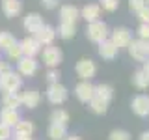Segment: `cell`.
I'll return each mask as SVG.
<instances>
[{
    "mask_svg": "<svg viewBox=\"0 0 149 140\" xmlns=\"http://www.w3.org/2000/svg\"><path fill=\"white\" fill-rule=\"evenodd\" d=\"M108 26H106V22L102 21H95V22H90V24L86 26V37L90 41H93V43H102L104 39H108Z\"/></svg>",
    "mask_w": 149,
    "mask_h": 140,
    "instance_id": "1",
    "label": "cell"
},
{
    "mask_svg": "<svg viewBox=\"0 0 149 140\" xmlns=\"http://www.w3.org/2000/svg\"><path fill=\"white\" fill-rule=\"evenodd\" d=\"M41 58H43V64L49 69H58V65L63 62V52L60 47L56 45H49L41 50Z\"/></svg>",
    "mask_w": 149,
    "mask_h": 140,
    "instance_id": "2",
    "label": "cell"
},
{
    "mask_svg": "<svg viewBox=\"0 0 149 140\" xmlns=\"http://www.w3.org/2000/svg\"><path fill=\"white\" fill-rule=\"evenodd\" d=\"M22 88V77L17 71H8L0 75V90L4 92H19Z\"/></svg>",
    "mask_w": 149,
    "mask_h": 140,
    "instance_id": "3",
    "label": "cell"
},
{
    "mask_svg": "<svg viewBox=\"0 0 149 140\" xmlns=\"http://www.w3.org/2000/svg\"><path fill=\"white\" fill-rule=\"evenodd\" d=\"M127 49H129L130 58L136 60V62H146V60H149V45H147V41L132 39Z\"/></svg>",
    "mask_w": 149,
    "mask_h": 140,
    "instance_id": "4",
    "label": "cell"
},
{
    "mask_svg": "<svg viewBox=\"0 0 149 140\" xmlns=\"http://www.w3.org/2000/svg\"><path fill=\"white\" fill-rule=\"evenodd\" d=\"M74 71H77V75L82 80H91L97 73V65L91 58H80L77 62V65H74Z\"/></svg>",
    "mask_w": 149,
    "mask_h": 140,
    "instance_id": "5",
    "label": "cell"
},
{
    "mask_svg": "<svg viewBox=\"0 0 149 140\" xmlns=\"http://www.w3.org/2000/svg\"><path fill=\"white\" fill-rule=\"evenodd\" d=\"M67 97H69V92L63 84H50V86L47 88V99H49V103H52L56 106L63 105V103L67 101Z\"/></svg>",
    "mask_w": 149,
    "mask_h": 140,
    "instance_id": "6",
    "label": "cell"
},
{
    "mask_svg": "<svg viewBox=\"0 0 149 140\" xmlns=\"http://www.w3.org/2000/svg\"><path fill=\"white\" fill-rule=\"evenodd\" d=\"M108 39L118 47V49H121V47H129L130 41H132V32H130L129 28H125V26H118V28H114V30L110 32Z\"/></svg>",
    "mask_w": 149,
    "mask_h": 140,
    "instance_id": "7",
    "label": "cell"
},
{
    "mask_svg": "<svg viewBox=\"0 0 149 140\" xmlns=\"http://www.w3.org/2000/svg\"><path fill=\"white\" fill-rule=\"evenodd\" d=\"M39 69V62L36 58H28V56H22L17 62V73L21 77H34Z\"/></svg>",
    "mask_w": 149,
    "mask_h": 140,
    "instance_id": "8",
    "label": "cell"
},
{
    "mask_svg": "<svg viewBox=\"0 0 149 140\" xmlns=\"http://www.w3.org/2000/svg\"><path fill=\"white\" fill-rule=\"evenodd\" d=\"M19 43H21V49H22V56H28V58H36V56L41 54V50H43V47L39 45V41H37L34 36H26L24 39H21Z\"/></svg>",
    "mask_w": 149,
    "mask_h": 140,
    "instance_id": "9",
    "label": "cell"
},
{
    "mask_svg": "<svg viewBox=\"0 0 149 140\" xmlns=\"http://www.w3.org/2000/svg\"><path fill=\"white\" fill-rule=\"evenodd\" d=\"M74 95H77L78 101L82 103H90L95 95V86L90 82V80H80L74 86Z\"/></svg>",
    "mask_w": 149,
    "mask_h": 140,
    "instance_id": "10",
    "label": "cell"
},
{
    "mask_svg": "<svg viewBox=\"0 0 149 140\" xmlns=\"http://www.w3.org/2000/svg\"><path fill=\"white\" fill-rule=\"evenodd\" d=\"M34 37L39 41L41 47H49V45H52L54 39H56V28L50 26V24H43V26H41L39 30L34 34Z\"/></svg>",
    "mask_w": 149,
    "mask_h": 140,
    "instance_id": "11",
    "label": "cell"
},
{
    "mask_svg": "<svg viewBox=\"0 0 149 140\" xmlns=\"http://www.w3.org/2000/svg\"><path fill=\"white\" fill-rule=\"evenodd\" d=\"M41 103V93L36 88H30V90L21 92V106H26V108H36Z\"/></svg>",
    "mask_w": 149,
    "mask_h": 140,
    "instance_id": "12",
    "label": "cell"
},
{
    "mask_svg": "<svg viewBox=\"0 0 149 140\" xmlns=\"http://www.w3.org/2000/svg\"><path fill=\"white\" fill-rule=\"evenodd\" d=\"M80 19V9L73 4H65L60 8V22H73L77 24V21Z\"/></svg>",
    "mask_w": 149,
    "mask_h": 140,
    "instance_id": "13",
    "label": "cell"
},
{
    "mask_svg": "<svg viewBox=\"0 0 149 140\" xmlns=\"http://www.w3.org/2000/svg\"><path fill=\"white\" fill-rule=\"evenodd\" d=\"M43 24H45V22H43V17H41L39 13H26V15H24V21H22V26H24V30L30 32L32 36H34Z\"/></svg>",
    "mask_w": 149,
    "mask_h": 140,
    "instance_id": "14",
    "label": "cell"
},
{
    "mask_svg": "<svg viewBox=\"0 0 149 140\" xmlns=\"http://www.w3.org/2000/svg\"><path fill=\"white\" fill-rule=\"evenodd\" d=\"M130 108H132V112L136 116H147L149 114V97L143 95V93H140V95H136L132 99V103H130Z\"/></svg>",
    "mask_w": 149,
    "mask_h": 140,
    "instance_id": "15",
    "label": "cell"
},
{
    "mask_svg": "<svg viewBox=\"0 0 149 140\" xmlns=\"http://www.w3.org/2000/svg\"><path fill=\"white\" fill-rule=\"evenodd\" d=\"M101 6L99 4H86L82 9H80V19L90 24V22H95V21H101Z\"/></svg>",
    "mask_w": 149,
    "mask_h": 140,
    "instance_id": "16",
    "label": "cell"
},
{
    "mask_svg": "<svg viewBox=\"0 0 149 140\" xmlns=\"http://www.w3.org/2000/svg\"><path fill=\"white\" fill-rule=\"evenodd\" d=\"M22 11V0H2V13L8 19L21 15Z\"/></svg>",
    "mask_w": 149,
    "mask_h": 140,
    "instance_id": "17",
    "label": "cell"
},
{
    "mask_svg": "<svg viewBox=\"0 0 149 140\" xmlns=\"http://www.w3.org/2000/svg\"><path fill=\"white\" fill-rule=\"evenodd\" d=\"M21 121V114L15 108H2L0 110V123L8 125V127H15V125Z\"/></svg>",
    "mask_w": 149,
    "mask_h": 140,
    "instance_id": "18",
    "label": "cell"
},
{
    "mask_svg": "<svg viewBox=\"0 0 149 140\" xmlns=\"http://www.w3.org/2000/svg\"><path fill=\"white\" fill-rule=\"evenodd\" d=\"M21 106V92H4L2 93V108H19Z\"/></svg>",
    "mask_w": 149,
    "mask_h": 140,
    "instance_id": "19",
    "label": "cell"
},
{
    "mask_svg": "<svg viewBox=\"0 0 149 140\" xmlns=\"http://www.w3.org/2000/svg\"><path fill=\"white\" fill-rule=\"evenodd\" d=\"M119 49L116 47L114 43H112L110 39H104L102 43H99V56L104 60H114L116 56H118Z\"/></svg>",
    "mask_w": 149,
    "mask_h": 140,
    "instance_id": "20",
    "label": "cell"
},
{
    "mask_svg": "<svg viewBox=\"0 0 149 140\" xmlns=\"http://www.w3.org/2000/svg\"><path fill=\"white\" fill-rule=\"evenodd\" d=\"M34 131H36V127L30 120H21L13 127V136H32Z\"/></svg>",
    "mask_w": 149,
    "mask_h": 140,
    "instance_id": "21",
    "label": "cell"
},
{
    "mask_svg": "<svg viewBox=\"0 0 149 140\" xmlns=\"http://www.w3.org/2000/svg\"><path fill=\"white\" fill-rule=\"evenodd\" d=\"M47 134H49L50 140H63L65 136H67V125L50 123L49 129H47Z\"/></svg>",
    "mask_w": 149,
    "mask_h": 140,
    "instance_id": "22",
    "label": "cell"
},
{
    "mask_svg": "<svg viewBox=\"0 0 149 140\" xmlns=\"http://www.w3.org/2000/svg\"><path fill=\"white\" fill-rule=\"evenodd\" d=\"M95 97H99V99H102L104 103L110 105L112 97H114V88L110 84H97L95 86Z\"/></svg>",
    "mask_w": 149,
    "mask_h": 140,
    "instance_id": "23",
    "label": "cell"
},
{
    "mask_svg": "<svg viewBox=\"0 0 149 140\" xmlns=\"http://www.w3.org/2000/svg\"><path fill=\"white\" fill-rule=\"evenodd\" d=\"M56 34L62 37V39H73L74 34H77V24H73V22H60Z\"/></svg>",
    "mask_w": 149,
    "mask_h": 140,
    "instance_id": "24",
    "label": "cell"
},
{
    "mask_svg": "<svg viewBox=\"0 0 149 140\" xmlns=\"http://www.w3.org/2000/svg\"><path fill=\"white\" fill-rule=\"evenodd\" d=\"M132 84L138 90H147L149 88V75L146 71H142V69H138V71L132 75Z\"/></svg>",
    "mask_w": 149,
    "mask_h": 140,
    "instance_id": "25",
    "label": "cell"
},
{
    "mask_svg": "<svg viewBox=\"0 0 149 140\" xmlns=\"http://www.w3.org/2000/svg\"><path fill=\"white\" fill-rule=\"evenodd\" d=\"M50 123L67 125L69 123V112L65 108H54L52 112H50Z\"/></svg>",
    "mask_w": 149,
    "mask_h": 140,
    "instance_id": "26",
    "label": "cell"
},
{
    "mask_svg": "<svg viewBox=\"0 0 149 140\" xmlns=\"http://www.w3.org/2000/svg\"><path fill=\"white\" fill-rule=\"evenodd\" d=\"M4 52H6V56L9 60H13V62H19V60L22 58V49H21V43H19V41H15L11 47H8Z\"/></svg>",
    "mask_w": 149,
    "mask_h": 140,
    "instance_id": "27",
    "label": "cell"
},
{
    "mask_svg": "<svg viewBox=\"0 0 149 140\" xmlns=\"http://www.w3.org/2000/svg\"><path fill=\"white\" fill-rule=\"evenodd\" d=\"M88 105H90L91 112H95V114H104V112L108 110V103H104L102 99H99V97H95V95H93V99L88 103Z\"/></svg>",
    "mask_w": 149,
    "mask_h": 140,
    "instance_id": "28",
    "label": "cell"
},
{
    "mask_svg": "<svg viewBox=\"0 0 149 140\" xmlns=\"http://www.w3.org/2000/svg\"><path fill=\"white\" fill-rule=\"evenodd\" d=\"M15 37H13L11 32H0V50H6L8 47H11L15 43Z\"/></svg>",
    "mask_w": 149,
    "mask_h": 140,
    "instance_id": "29",
    "label": "cell"
},
{
    "mask_svg": "<svg viewBox=\"0 0 149 140\" xmlns=\"http://www.w3.org/2000/svg\"><path fill=\"white\" fill-rule=\"evenodd\" d=\"M108 140H130V133L129 131H123V129H116L110 133Z\"/></svg>",
    "mask_w": 149,
    "mask_h": 140,
    "instance_id": "30",
    "label": "cell"
},
{
    "mask_svg": "<svg viewBox=\"0 0 149 140\" xmlns=\"http://www.w3.org/2000/svg\"><path fill=\"white\" fill-rule=\"evenodd\" d=\"M60 78H62V73H60V69H49L47 71V82L50 84H60Z\"/></svg>",
    "mask_w": 149,
    "mask_h": 140,
    "instance_id": "31",
    "label": "cell"
},
{
    "mask_svg": "<svg viewBox=\"0 0 149 140\" xmlns=\"http://www.w3.org/2000/svg\"><path fill=\"white\" fill-rule=\"evenodd\" d=\"M101 9H104V11H116L118 9V6H119V0H101Z\"/></svg>",
    "mask_w": 149,
    "mask_h": 140,
    "instance_id": "32",
    "label": "cell"
},
{
    "mask_svg": "<svg viewBox=\"0 0 149 140\" xmlns=\"http://www.w3.org/2000/svg\"><path fill=\"white\" fill-rule=\"evenodd\" d=\"M147 4H146V0H129V9L130 11H134V13H138L142 8H146Z\"/></svg>",
    "mask_w": 149,
    "mask_h": 140,
    "instance_id": "33",
    "label": "cell"
},
{
    "mask_svg": "<svg viewBox=\"0 0 149 140\" xmlns=\"http://www.w3.org/2000/svg\"><path fill=\"white\" fill-rule=\"evenodd\" d=\"M11 136H13V129L4 125V123H0V140H9Z\"/></svg>",
    "mask_w": 149,
    "mask_h": 140,
    "instance_id": "34",
    "label": "cell"
},
{
    "mask_svg": "<svg viewBox=\"0 0 149 140\" xmlns=\"http://www.w3.org/2000/svg\"><path fill=\"white\" fill-rule=\"evenodd\" d=\"M138 15V19L142 21V24H149V6H146V8H142L140 11L136 13Z\"/></svg>",
    "mask_w": 149,
    "mask_h": 140,
    "instance_id": "35",
    "label": "cell"
},
{
    "mask_svg": "<svg viewBox=\"0 0 149 140\" xmlns=\"http://www.w3.org/2000/svg\"><path fill=\"white\" fill-rule=\"evenodd\" d=\"M138 39H143V41H149V24H140L138 26Z\"/></svg>",
    "mask_w": 149,
    "mask_h": 140,
    "instance_id": "36",
    "label": "cell"
},
{
    "mask_svg": "<svg viewBox=\"0 0 149 140\" xmlns=\"http://www.w3.org/2000/svg\"><path fill=\"white\" fill-rule=\"evenodd\" d=\"M60 2H62V0H39V4H41L45 9H54V8H58Z\"/></svg>",
    "mask_w": 149,
    "mask_h": 140,
    "instance_id": "37",
    "label": "cell"
},
{
    "mask_svg": "<svg viewBox=\"0 0 149 140\" xmlns=\"http://www.w3.org/2000/svg\"><path fill=\"white\" fill-rule=\"evenodd\" d=\"M8 71H11V65H9L8 62H2V60H0V75H4Z\"/></svg>",
    "mask_w": 149,
    "mask_h": 140,
    "instance_id": "38",
    "label": "cell"
},
{
    "mask_svg": "<svg viewBox=\"0 0 149 140\" xmlns=\"http://www.w3.org/2000/svg\"><path fill=\"white\" fill-rule=\"evenodd\" d=\"M142 71H146V73L149 75V60H146V62H143V67H142Z\"/></svg>",
    "mask_w": 149,
    "mask_h": 140,
    "instance_id": "39",
    "label": "cell"
},
{
    "mask_svg": "<svg viewBox=\"0 0 149 140\" xmlns=\"http://www.w3.org/2000/svg\"><path fill=\"white\" fill-rule=\"evenodd\" d=\"M63 140H82L80 136H77V134H71V136H65Z\"/></svg>",
    "mask_w": 149,
    "mask_h": 140,
    "instance_id": "40",
    "label": "cell"
},
{
    "mask_svg": "<svg viewBox=\"0 0 149 140\" xmlns=\"http://www.w3.org/2000/svg\"><path fill=\"white\" fill-rule=\"evenodd\" d=\"M140 140H149V131H146V133H142V136H140Z\"/></svg>",
    "mask_w": 149,
    "mask_h": 140,
    "instance_id": "41",
    "label": "cell"
},
{
    "mask_svg": "<svg viewBox=\"0 0 149 140\" xmlns=\"http://www.w3.org/2000/svg\"><path fill=\"white\" fill-rule=\"evenodd\" d=\"M13 140H32V136H13Z\"/></svg>",
    "mask_w": 149,
    "mask_h": 140,
    "instance_id": "42",
    "label": "cell"
},
{
    "mask_svg": "<svg viewBox=\"0 0 149 140\" xmlns=\"http://www.w3.org/2000/svg\"><path fill=\"white\" fill-rule=\"evenodd\" d=\"M146 4H147V6H149V0H146Z\"/></svg>",
    "mask_w": 149,
    "mask_h": 140,
    "instance_id": "43",
    "label": "cell"
},
{
    "mask_svg": "<svg viewBox=\"0 0 149 140\" xmlns=\"http://www.w3.org/2000/svg\"><path fill=\"white\" fill-rule=\"evenodd\" d=\"M147 45H149V41H147Z\"/></svg>",
    "mask_w": 149,
    "mask_h": 140,
    "instance_id": "44",
    "label": "cell"
}]
</instances>
